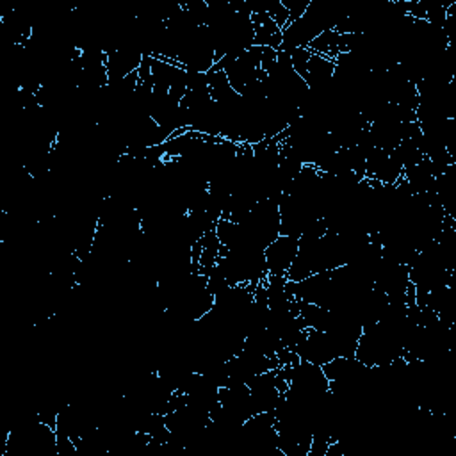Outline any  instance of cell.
I'll return each instance as SVG.
<instances>
[{"mask_svg":"<svg viewBox=\"0 0 456 456\" xmlns=\"http://www.w3.org/2000/svg\"><path fill=\"white\" fill-rule=\"evenodd\" d=\"M299 239L290 237V235H278L265 249H264V258H265V267L269 276H287L296 253H297Z\"/></svg>","mask_w":456,"mask_h":456,"instance_id":"1","label":"cell"}]
</instances>
